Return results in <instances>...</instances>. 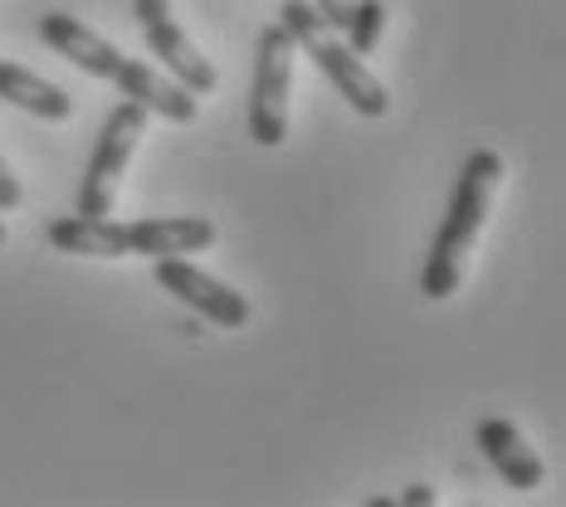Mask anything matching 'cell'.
<instances>
[{
    "mask_svg": "<svg viewBox=\"0 0 566 507\" xmlns=\"http://www.w3.org/2000/svg\"><path fill=\"white\" fill-rule=\"evenodd\" d=\"M40 40L50 44L54 54H64L69 64H78L84 74L103 78V84H113L123 98L142 103L147 113L167 117V123H196L200 113V98L191 88H181L171 74H161V68L142 64V59H127L117 44H108L98 30H88L84 20L64 15V10H50V15H40Z\"/></svg>",
    "mask_w": 566,
    "mask_h": 507,
    "instance_id": "cell-1",
    "label": "cell"
},
{
    "mask_svg": "<svg viewBox=\"0 0 566 507\" xmlns=\"http://www.w3.org/2000/svg\"><path fill=\"white\" fill-rule=\"evenodd\" d=\"M44 234H50L59 254H84V258H171V254H200L216 244V225L206 215H157V220L64 215L50 220Z\"/></svg>",
    "mask_w": 566,
    "mask_h": 507,
    "instance_id": "cell-2",
    "label": "cell"
},
{
    "mask_svg": "<svg viewBox=\"0 0 566 507\" xmlns=\"http://www.w3.org/2000/svg\"><path fill=\"white\" fill-rule=\"evenodd\" d=\"M503 181V157L493 147H474L459 167V186H454V200H450V215H444L440 234L430 244V258L420 268V293L430 303H444L454 298L459 278H464V264L474 254L479 234H483V220L493 210V191Z\"/></svg>",
    "mask_w": 566,
    "mask_h": 507,
    "instance_id": "cell-3",
    "label": "cell"
},
{
    "mask_svg": "<svg viewBox=\"0 0 566 507\" xmlns=\"http://www.w3.org/2000/svg\"><path fill=\"white\" fill-rule=\"evenodd\" d=\"M279 25L293 34V44L313 59L317 74H323L361 117H386L391 113V93H386V84L371 74L367 64H361V54H352L347 44H337L333 34H327L333 25L317 15L313 0H283Z\"/></svg>",
    "mask_w": 566,
    "mask_h": 507,
    "instance_id": "cell-4",
    "label": "cell"
},
{
    "mask_svg": "<svg viewBox=\"0 0 566 507\" xmlns=\"http://www.w3.org/2000/svg\"><path fill=\"white\" fill-rule=\"evenodd\" d=\"M147 123H151V113L142 108V103H133V98H123L108 113V123H103V133H98V147H93V157H88L84 186H78V215L84 220L113 215L117 186H123L127 167H133L137 141L147 137Z\"/></svg>",
    "mask_w": 566,
    "mask_h": 507,
    "instance_id": "cell-5",
    "label": "cell"
},
{
    "mask_svg": "<svg viewBox=\"0 0 566 507\" xmlns=\"http://www.w3.org/2000/svg\"><path fill=\"white\" fill-rule=\"evenodd\" d=\"M293 59L298 44L279 25H264L254 59V88H250V137L259 147H283L289 137V93H293Z\"/></svg>",
    "mask_w": 566,
    "mask_h": 507,
    "instance_id": "cell-6",
    "label": "cell"
},
{
    "mask_svg": "<svg viewBox=\"0 0 566 507\" xmlns=\"http://www.w3.org/2000/svg\"><path fill=\"white\" fill-rule=\"evenodd\" d=\"M133 15L142 25V40L147 50L161 59V74H171L181 88H191L196 98H210L220 88V74L206 54L191 44V34L176 25L171 15V0H133Z\"/></svg>",
    "mask_w": 566,
    "mask_h": 507,
    "instance_id": "cell-7",
    "label": "cell"
},
{
    "mask_svg": "<svg viewBox=\"0 0 566 507\" xmlns=\"http://www.w3.org/2000/svg\"><path fill=\"white\" fill-rule=\"evenodd\" d=\"M151 274H157V288L161 293H171L176 303H186L191 313H200L206 323H216V327H244L250 323V298L244 293H234L230 283H220V278H210V274H200L196 264H186V254H171V258H151Z\"/></svg>",
    "mask_w": 566,
    "mask_h": 507,
    "instance_id": "cell-8",
    "label": "cell"
},
{
    "mask_svg": "<svg viewBox=\"0 0 566 507\" xmlns=\"http://www.w3.org/2000/svg\"><path fill=\"white\" fill-rule=\"evenodd\" d=\"M479 450L493 464V474L509 483V488H517V493H533V488H542V478H547V464L527 450L523 430H517L513 420H503V415L479 424Z\"/></svg>",
    "mask_w": 566,
    "mask_h": 507,
    "instance_id": "cell-9",
    "label": "cell"
},
{
    "mask_svg": "<svg viewBox=\"0 0 566 507\" xmlns=\"http://www.w3.org/2000/svg\"><path fill=\"white\" fill-rule=\"evenodd\" d=\"M0 98L44 117V123H69V113H74V98L64 88L50 84L44 74H30L25 64H10V59H0Z\"/></svg>",
    "mask_w": 566,
    "mask_h": 507,
    "instance_id": "cell-10",
    "label": "cell"
},
{
    "mask_svg": "<svg viewBox=\"0 0 566 507\" xmlns=\"http://www.w3.org/2000/svg\"><path fill=\"white\" fill-rule=\"evenodd\" d=\"M386 30V0H352L347 15V50L352 54H371L376 40Z\"/></svg>",
    "mask_w": 566,
    "mask_h": 507,
    "instance_id": "cell-11",
    "label": "cell"
},
{
    "mask_svg": "<svg viewBox=\"0 0 566 507\" xmlns=\"http://www.w3.org/2000/svg\"><path fill=\"white\" fill-rule=\"evenodd\" d=\"M20 181H15V171H10V161H6V151H0V210H15L20 205Z\"/></svg>",
    "mask_w": 566,
    "mask_h": 507,
    "instance_id": "cell-12",
    "label": "cell"
},
{
    "mask_svg": "<svg viewBox=\"0 0 566 507\" xmlns=\"http://www.w3.org/2000/svg\"><path fill=\"white\" fill-rule=\"evenodd\" d=\"M317 15L327 20L333 30H347V15H352V0H313Z\"/></svg>",
    "mask_w": 566,
    "mask_h": 507,
    "instance_id": "cell-13",
    "label": "cell"
},
{
    "mask_svg": "<svg viewBox=\"0 0 566 507\" xmlns=\"http://www.w3.org/2000/svg\"><path fill=\"white\" fill-rule=\"evenodd\" d=\"M400 503H406V507H430L434 503V488H430V483H410V488L400 493Z\"/></svg>",
    "mask_w": 566,
    "mask_h": 507,
    "instance_id": "cell-14",
    "label": "cell"
},
{
    "mask_svg": "<svg viewBox=\"0 0 566 507\" xmlns=\"http://www.w3.org/2000/svg\"><path fill=\"white\" fill-rule=\"evenodd\" d=\"M0 244H6V225H0Z\"/></svg>",
    "mask_w": 566,
    "mask_h": 507,
    "instance_id": "cell-15",
    "label": "cell"
}]
</instances>
